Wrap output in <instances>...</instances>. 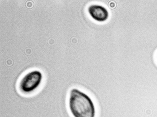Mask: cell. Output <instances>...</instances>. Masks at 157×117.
<instances>
[{"instance_id": "3", "label": "cell", "mask_w": 157, "mask_h": 117, "mask_svg": "<svg viewBox=\"0 0 157 117\" xmlns=\"http://www.w3.org/2000/svg\"><path fill=\"white\" fill-rule=\"evenodd\" d=\"M88 12L94 20L98 22H104L109 18L107 9L99 5H92L88 8Z\"/></svg>"}, {"instance_id": "2", "label": "cell", "mask_w": 157, "mask_h": 117, "mask_svg": "<svg viewBox=\"0 0 157 117\" xmlns=\"http://www.w3.org/2000/svg\"><path fill=\"white\" fill-rule=\"evenodd\" d=\"M42 79L41 71L37 70L32 71L21 79L19 84V90L24 93H31L40 86Z\"/></svg>"}, {"instance_id": "1", "label": "cell", "mask_w": 157, "mask_h": 117, "mask_svg": "<svg viewBox=\"0 0 157 117\" xmlns=\"http://www.w3.org/2000/svg\"><path fill=\"white\" fill-rule=\"evenodd\" d=\"M69 108L73 117H96L94 101L88 95L78 89L74 88L70 91Z\"/></svg>"}]
</instances>
